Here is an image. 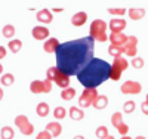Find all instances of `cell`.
Masks as SVG:
<instances>
[{
	"label": "cell",
	"mask_w": 148,
	"mask_h": 139,
	"mask_svg": "<svg viewBox=\"0 0 148 139\" xmlns=\"http://www.w3.org/2000/svg\"><path fill=\"white\" fill-rule=\"evenodd\" d=\"M47 75V80H51V81H55L56 86L59 87H62V89H67V87H70V75H67L65 73H62L58 67H51L47 70L46 73Z\"/></svg>",
	"instance_id": "obj_4"
},
{
	"label": "cell",
	"mask_w": 148,
	"mask_h": 139,
	"mask_svg": "<svg viewBox=\"0 0 148 139\" xmlns=\"http://www.w3.org/2000/svg\"><path fill=\"white\" fill-rule=\"evenodd\" d=\"M89 31H90V37L93 40H96V42L104 43L108 39V36H107V24H105L104 19H95V21H92Z\"/></svg>",
	"instance_id": "obj_3"
},
{
	"label": "cell",
	"mask_w": 148,
	"mask_h": 139,
	"mask_svg": "<svg viewBox=\"0 0 148 139\" xmlns=\"http://www.w3.org/2000/svg\"><path fill=\"white\" fill-rule=\"evenodd\" d=\"M53 12H62V9H61V8H58V9H56V8H55V9H53Z\"/></svg>",
	"instance_id": "obj_40"
},
{
	"label": "cell",
	"mask_w": 148,
	"mask_h": 139,
	"mask_svg": "<svg viewBox=\"0 0 148 139\" xmlns=\"http://www.w3.org/2000/svg\"><path fill=\"white\" fill-rule=\"evenodd\" d=\"M120 90H121V93H125V95H138L142 90V86L138 81L127 80V81H125V83L121 84Z\"/></svg>",
	"instance_id": "obj_9"
},
{
	"label": "cell",
	"mask_w": 148,
	"mask_h": 139,
	"mask_svg": "<svg viewBox=\"0 0 148 139\" xmlns=\"http://www.w3.org/2000/svg\"><path fill=\"white\" fill-rule=\"evenodd\" d=\"M95 110H104L107 105H108V98L105 95H99L96 99H95V102L92 104Z\"/></svg>",
	"instance_id": "obj_20"
},
{
	"label": "cell",
	"mask_w": 148,
	"mask_h": 139,
	"mask_svg": "<svg viewBox=\"0 0 148 139\" xmlns=\"http://www.w3.org/2000/svg\"><path fill=\"white\" fill-rule=\"evenodd\" d=\"M127 14H129V18L133 19V21H139L145 16V9L144 8H130L127 10Z\"/></svg>",
	"instance_id": "obj_17"
},
{
	"label": "cell",
	"mask_w": 148,
	"mask_h": 139,
	"mask_svg": "<svg viewBox=\"0 0 148 139\" xmlns=\"http://www.w3.org/2000/svg\"><path fill=\"white\" fill-rule=\"evenodd\" d=\"M46 130L52 136H59L61 133H62V126H61L58 121H51V123H47Z\"/></svg>",
	"instance_id": "obj_18"
},
{
	"label": "cell",
	"mask_w": 148,
	"mask_h": 139,
	"mask_svg": "<svg viewBox=\"0 0 148 139\" xmlns=\"http://www.w3.org/2000/svg\"><path fill=\"white\" fill-rule=\"evenodd\" d=\"M65 116H67V110H65L64 107H56V108L53 110V117H55L56 120H62Z\"/></svg>",
	"instance_id": "obj_29"
},
{
	"label": "cell",
	"mask_w": 148,
	"mask_h": 139,
	"mask_svg": "<svg viewBox=\"0 0 148 139\" xmlns=\"http://www.w3.org/2000/svg\"><path fill=\"white\" fill-rule=\"evenodd\" d=\"M36 18H37V21L42 22V24H49V22H52V12L49 9H42V10L37 12Z\"/></svg>",
	"instance_id": "obj_16"
},
{
	"label": "cell",
	"mask_w": 148,
	"mask_h": 139,
	"mask_svg": "<svg viewBox=\"0 0 148 139\" xmlns=\"http://www.w3.org/2000/svg\"><path fill=\"white\" fill-rule=\"evenodd\" d=\"M73 139H84V136L83 135H77V136H74Z\"/></svg>",
	"instance_id": "obj_38"
},
{
	"label": "cell",
	"mask_w": 148,
	"mask_h": 139,
	"mask_svg": "<svg viewBox=\"0 0 148 139\" xmlns=\"http://www.w3.org/2000/svg\"><path fill=\"white\" fill-rule=\"evenodd\" d=\"M5 56H6V47L0 46V59H3Z\"/></svg>",
	"instance_id": "obj_37"
},
{
	"label": "cell",
	"mask_w": 148,
	"mask_h": 139,
	"mask_svg": "<svg viewBox=\"0 0 148 139\" xmlns=\"http://www.w3.org/2000/svg\"><path fill=\"white\" fill-rule=\"evenodd\" d=\"M99 96L98 95V90L96 89H84L83 93L80 95V99H79V105L80 108H88L90 107L93 102H95V99Z\"/></svg>",
	"instance_id": "obj_6"
},
{
	"label": "cell",
	"mask_w": 148,
	"mask_h": 139,
	"mask_svg": "<svg viewBox=\"0 0 148 139\" xmlns=\"http://www.w3.org/2000/svg\"><path fill=\"white\" fill-rule=\"evenodd\" d=\"M86 21H88V14L86 12H77V14L71 16V24L74 27H82V25L86 24Z\"/></svg>",
	"instance_id": "obj_13"
},
{
	"label": "cell",
	"mask_w": 148,
	"mask_h": 139,
	"mask_svg": "<svg viewBox=\"0 0 148 139\" xmlns=\"http://www.w3.org/2000/svg\"><path fill=\"white\" fill-rule=\"evenodd\" d=\"M8 46H9V50H10L12 53H16V52H19L21 47H22V42L18 40V39H15V40H10Z\"/></svg>",
	"instance_id": "obj_25"
},
{
	"label": "cell",
	"mask_w": 148,
	"mask_h": 139,
	"mask_svg": "<svg viewBox=\"0 0 148 139\" xmlns=\"http://www.w3.org/2000/svg\"><path fill=\"white\" fill-rule=\"evenodd\" d=\"M3 36L6 37V39H12V37L15 36V27L14 25H10V24L5 25L3 27Z\"/></svg>",
	"instance_id": "obj_28"
},
{
	"label": "cell",
	"mask_w": 148,
	"mask_h": 139,
	"mask_svg": "<svg viewBox=\"0 0 148 139\" xmlns=\"http://www.w3.org/2000/svg\"><path fill=\"white\" fill-rule=\"evenodd\" d=\"M108 53L114 58H119L125 53V46H117V45H111L108 47Z\"/></svg>",
	"instance_id": "obj_21"
},
{
	"label": "cell",
	"mask_w": 148,
	"mask_h": 139,
	"mask_svg": "<svg viewBox=\"0 0 148 139\" xmlns=\"http://www.w3.org/2000/svg\"><path fill=\"white\" fill-rule=\"evenodd\" d=\"M74 96H76V89H73V87H67L61 92V98L64 101H71Z\"/></svg>",
	"instance_id": "obj_24"
},
{
	"label": "cell",
	"mask_w": 148,
	"mask_h": 139,
	"mask_svg": "<svg viewBox=\"0 0 148 139\" xmlns=\"http://www.w3.org/2000/svg\"><path fill=\"white\" fill-rule=\"evenodd\" d=\"M129 67L127 64V59L123 58V56H119V58H114V62L111 64V73H110V80H120L121 77V73L126 71Z\"/></svg>",
	"instance_id": "obj_5"
},
{
	"label": "cell",
	"mask_w": 148,
	"mask_h": 139,
	"mask_svg": "<svg viewBox=\"0 0 148 139\" xmlns=\"http://www.w3.org/2000/svg\"><path fill=\"white\" fill-rule=\"evenodd\" d=\"M52 138H53V136H52L51 133H49L47 130H42L39 135H37V138H36V139H52Z\"/></svg>",
	"instance_id": "obj_35"
},
{
	"label": "cell",
	"mask_w": 148,
	"mask_h": 139,
	"mask_svg": "<svg viewBox=\"0 0 148 139\" xmlns=\"http://www.w3.org/2000/svg\"><path fill=\"white\" fill-rule=\"evenodd\" d=\"M127 37H129V36L123 34V33H111L108 39H110L111 45H117V46H125V45H126V42H127Z\"/></svg>",
	"instance_id": "obj_12"
},
{
	"label": "cell",
	"mask_w": 148,
	"mask_h": 139,
	"mask_svg": "<svg viewBox=\"0 0 148 139\" xmlns=\"http://www.w3.org/2000/svg\"><path fill=\"white\" fill-rule=\"evenodd\" d=\"M136 53H138V39H136V36H129L127 42L125 45V55L135 58Z\"/></svg>",
	"instance_id": "obj_10"
},
{
	"label": "cell",
	"mask_w": 148,
	"mask_h": 139,
	"mask_svg": "<svg viewBox=\"0 0 148 139\" xmlns=\"http://www.w3.org/2000/svg\"><path fill=\"white\" fill-rule=\"evenodd\" d=\"M147 101H148V95H147Z\"/></svg>",
	"instance_id": "obj_45"
},
{
	"label": "cell",
	"mask_w": 148,
	"mask_h": 139,
	"mask_svg": "<svg viewBox=\"0 0 148 139\" xmlns=\"http://www.w3.org/2000/svg\"><path fill=\"white\" fill-rule=\"evenodd\" d=\"M132 67H135V68H142V67H144V59L139 58V56L132 58Z\"/></svg>",
	"instance_id": "obj_33"
},
{
	"label": "cell",
	"mask_w": 148,
	"mask_h": 139,
	"mask_svg": "<svg viewBox=\"0 0 148 139\" xmlns=\"http://www.w3.org/2000/svg\"><path fill=\"white\" fill-rule=\"evenodd\" d=\"M31 34L36 40H45L49 37V30L45 27V25H37L31 30Z\"/></svg>",
	"instance_id": "obj_11"
},
{
	"label": "cell",
	"mask_w": 148,
	"mask_h": 139,
	"mask_svg": "<svg viewBox=\"0 0 148 139\" xmlns=\"http://www.w3.org/2000/svg\"><path fill=\"white\" fill-rule=\"evenodd\" d=\"M141 110H142L144 114H147V116H148V101H147V99H145V102H142V104H141Z\"/></svg>",
	"instance_id": "obj_36"
},
{
	"label": "cell",
	"mask_w": 148,
	"mask_h": 139,
	"mask_svg": "<svg viewBox=\"0 0 148 139\" xmlns=\"http://www.w3.org/2000/svg\"><path fill=\"white\" fill-rule=\"evenodd\" d=\"M2 73H3V65L0 64V74H2Z\"/></svg>",
	"instance_id": "obj_43"
},
{
	"label": "cell",
	"mask_w": 148,
	"mask_h": 139,
	"mask_svg": "<svg viewBox=\"0 0 148 139\" xmlns=\"http://www.w3.org/2000/svg\"><path fill=\"white\" fill-rule=\"evenodd\" d=\"M108 27H110L111 33H121L126 28V21L125 19H111Z\"/></svg>",
	"instance_id": "obj_15"
},
{
	"label": "cell",
	"mask_w": 148,
	"mask_h": 139,
	"mask_svg": "<svg viewBox=\"0 0 148 139\" xmlns=\"http://www.w3.org/2000/svg\"><path fill=\"white\" fill-rule=\"evenodd\" d=\"M68 114H70V117H71L73 120H76V121L84 118V112H83V110L79 108V107H71V108L68 110Z\"/></svg>",
	"instance_id": "obj_19"
},
{
	"label": "cell",
	"mask_w": 148,
	"mask_h": 139,
	"mask_svg": "<svg viewBox=\"0 0 148 139\" xmlns=\"http://www.w3.org/2000/svg\"><path fill=\"white\" fill-rule=\"evenodd\" d=\"M120 139H133V138H129V136L126 135V136H123V138H120Z\"/></svg>",
	"instance_id": "obj_41"
},
{
	"label": "cell",
	"mask_w": 148,
	"mask_h": 139,
	"mask_svg": "<svg viewBox=\"0 0 148 139\" xmlns=\"http://www.w3.org/2000/svg\"><path fill=\"white\" fill-rule=\"evenodd\" d=\"M49 111H51V108H49V105L46 102H40L39 105H37V108H36V112L40 117H46L49 114Z\"/></svg>",
	"instance_id": "obj_23"
},
{
	"label": "cell",
	"mask_w": 148,
	"mask_h": 139,
	"mask_svg": "<svg viewBox=\"0 0 148 139\" xmlns=\"http://www.w3.org/2000/svg\"><path fill=\"white\" fill-rule=\"evenodd\" d=\"M15 126H18V129L21 130V133L25 135V136H30L34 132V126L28 121V117L24 116V114L15 117Z\"/></svg>",
	"instance_id": "obj_7"
},
{
	"label": "cell",
	"mask_w": 148,
	"mask_h": 139,
	"mask_svg": "<svg viewBox=\"0 0 148 139\" xmlns=\"http://www.w3.org/2000/svg\"><path fill=\"white\" fill-rule=\"evenodd\" d=\"M117 132H119L121 136H126V135H127V132H129V126L123 123L121 126H119V127H117Z\"/></svg>",
	"instance_id": "obj_34"
},
{
	"label": "cell",
	"mask_w": 148,
	"mask_h": 139,
	"mask_svg": "<svg viewBox=\"0 0 148 139\" xmlns=\"http://www.w3.org/2000/svg\"><path fill=\"white\" fill-rule=\"evenodd\" d=\"M111 124H113L116 129L119 127V126L123 124V114H121V112H117V111H116L114 114L111 116Z\"/></svg>",
	"instance_id": "obj_26"
},
{
	"label": "cell",
	"mask_w": 148,
	"mask_h": 139,
	"mask_svg": "<svg viewBox=\"0 0 148 139\" xmlns=\"http://www.w3.org/2000/svg\"><path fill=\"white\" fill-rule=\"evenodd\" d=\"M105 139H114V138H113V136H107Z\"/></svg>",
	"instance_id": "obj_44"
},
{
	"label": "cell",
	"mask_w": 148,
	"mask_h": 139,
	"mask_svg": "<svg viewBox=\"0 0 148 139\" xmlns=\"http://www.w3.org/2000/svg\"><path fill=\"white\" fill-rule=\"evenodd\" d=\"M95 135H96V138H99V139H105L107 136H110L108 135V129L105 127V126H99V127L96 129Z\"/></svg>",
	"instance_id": "obj_31"
},
{
	"label": "cell",
	"mask_w": 148,
	"mask_h": 139,
	"mask_svg": "<svg viewBox=\"0 0 148 139\" xmlns=\"http://www.w3.org/2000/svg\"><path fill=\"white\" fill-rule=\"evenodd\" d=\"M95 40L90 36L61 43L56 50V67L67 75H77L93 59Z\"/></svg>",
	"instance_id": "obj_1"
},
{
	"label": "cell",
	"mask_w": 148,
	"mask_h": 139,
	"mask_svg": "<svg viewBox=\"0 0 148 139\" xmlns=\"http://www.w3.org/2000/svg\"><path fill=\"white\" fill-rule=\"evenodd\" d=\"M111 64L101 58H93L79 74L77 80L80 84L84 86V89H96L104 81L110 79Z\"/></svg>",
	"instance_id": "obj_2"
},
{
	"label": "cell",
	"mask_w": 148,
	"mask_h": 139,
	"mask_svg": "<svg viewBox=\"0 0 148 139\" xmlns=\"http://www.w3.org/2000/svg\"><path fill=\"white\" fill-rule=\"evenodd\" d=\"M133 139H145V136H136V138H133Z\"/></svg>",
	"instance_id": "obj_42"
},
{
	"label": "cell",
	"mask_w": 148,
	"mask_h": 139,
	"mask_svg": "<svg viewBox=\"0 0 148 139\" xmlns=\"http://www.w3.org/2000/svg\"><path fill=\"white\" fill-rule=\"evenodd\" d=\"M108 14L110 15H116V16H121L126 14L125 8H108Z\"/></svg>",
	"instance_id": "obj_32"
},
{
	"label": "cell",
	"mask_w": 148,
	"mask_h": 139,
	"mask_svg": "<svg viewBox=\"0 0 148 139\" xmlns=\"http://www.w3.org/2000/svg\"><path fill=\"white\" fill-rule=\"evenodd\" d=\"M30 90L33 93H49L52 90V81L51 80H34L30 83Z\"/></svg>",
	"instance_id": "obj_8"
},
{
	"label": "cell",
	"mask_w": 148,
	"mask_h": 139,
	"mask_svg": "<svg viewBox=\"0 0 148 139\" xmlns=\"http://www.w3.org/2000/svg\"><path fill=\"white\" fill-rule=\"evenodd\" d=\"M59 45H61V43L58 42V39L52 37V39H47V40H46V43L43 45V49H45V52H47V53H56Z\"/></svg>",
	"instance_id": "obj_14"
},
{
	"label": "cell",
	"mask_w": 148,
	"mask_h": 139,
	"mask_svg": "<svg viewBox=\"0 0 148 139\" xmlns=\"http://www.w3.org/2000/svg\"><path fill=\"white\" fill-rule=\"evenodd\" d=\"M2 99H3V89L0 87V101H2Z\"/></svg>",
	"instance_id": "obj_39"
},
{
	"label": "cell",
	"mask_w": 148,
	"mask_h": 139,
	"mask_svg": "<svg viewBox=\"0 0 148 139\" xmlns=\"http://www.w3.org/2000/svg\"><path fill=\"white\" fill-rule=\"evenodd\" d=\"M15 136V132L12 127H9V126H5V127H2V130H0V138L2 139H14Z\"/></svg>",
	"instance_id": "obj_22"
},
{
	"label": "cell",
	"mask_w": 148,
	"mask_h": 139,
	"mask_svg": "<svg viewBox=\"0 0 148 139\" xmlns=\"http://www.w3.org/2000/svg\"><path fill=\"white\" fill-rule=\"evenodd\" d=\"M135 108H136V104H135V101H127V102L123 104V111H125L126 114H130V112H133Z\"/></svg>",
	"instance_id": "obj_30"
},
{
	"label": "cell",
	"mask_w": 148,
	"mask_h": 139,
	"mask_svg": "<svg viewBox=\"0 0 148 139\" xmlns=\"http://www.w3.org/2000/svg\"><path fill=\"white\" fill-rule=\"evenodd\" d=\"M0 81H2L3 86H10V84H14L15 81V77H14V74H10V73H6L2 75V79H0Z\"/></svg>",
	"instance_id": "obj_27"
}]
</instances>
